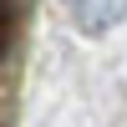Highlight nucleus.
<instances>
[{
	"mask_svg": "<svg viewBox=\"0 0 127 127\" xmlns=\"http://www.w3.org/2000/svg\"><path fill=\"white\" fill-rule=\"evenodd\" d=\"M76 5H92V0H76Z\"/></svg>",
	"mask_w": 127,
	"mask_h": 127,
	"instance_id": "obj_1",
	"label": "nucleus"
}]
</instances>
